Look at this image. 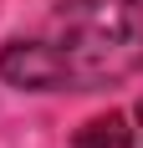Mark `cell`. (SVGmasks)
I'll list each match as a JSON object with an SVG mask.
<instances>
[{
	"mask_svg": "<svg viewBox=\"0 0 143 148\" xmlns=\"http://www.w3.org/2000/svg\"><path fill=\"white\" fill-rule=\"evenodd\" d=\"M143 66L138 0H72L0 51V77L21 92H97Z\"/></svg>",
	"mask_w": 143,
	"mask_h": 148,
	"instance_id": "1",
	"label": "cell"
},
{
	"mask_svg": "<svg viewBox=\"0 0 143 148\" xmlns=\"http://www.w3.org/2000/svg\"><path fill=\"white\" fill-rule=\"evenodd\" d=\"M138 128H133L128 112H102V118H92L82 128V133L72 138V148H138Z\"/></svg>",
	"mask_w": 143,
	"mask_h": 148,
	"instance_id": "2",
	"label": "cell"
},
{
	"mask_svg": "<svg viewBox=\"0 0 143 148\" xmlns=\"http://www.w3.org/2000/svg\"><path fill=\"white\" fill-rule=\"evenodd\" d=\"M138 138H143V107H138Z\"/></svg>",
	"mask_w": 143,
	"mask_h": 148,
	"instance_id": "3",
	"label": "cell"
},
{
	"mask_svg": "<svg viewBox=\"0 0 143 148\" xmlns=\"http://www.w3.org/2000/svg\"><path fill=\"white\" fill-rule=\"evenodd\" d=\"M138 5H143V0H138Z\"/></svg>",
	"mask_w": 143,
	"mask_h": 148,
	"instance_id": "4",
	"label": "cell"
}]
</instances>
